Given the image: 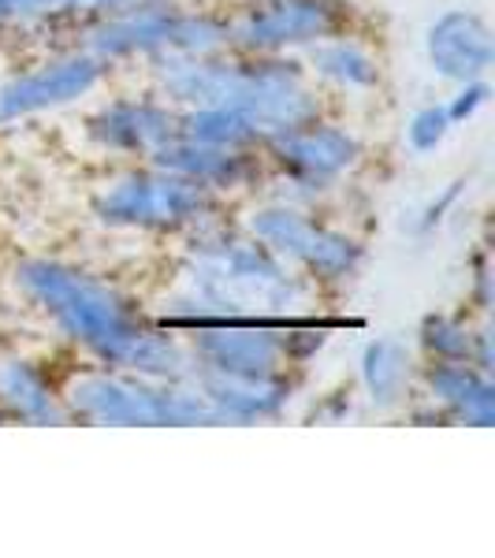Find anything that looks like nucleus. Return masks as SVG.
<instances>
[{"mask_svg":"<svg viewBox=\"0 0 495 558\" xmlns=\"http://www.w3.org/2000/svg\"><path fill=\"white\" fill-rule=\"evenodd\" d=\"M12 279L31 310H38L57 336L83 350L94 365L123 368L149 380H191L194 357L186 339L157 328L131 302V294L89 268L60 257H23Z\"/></svg>","mask_w":495,"mask_h":558,"instance_id":"1","label":"nucleus"},{"mask_svg":"<svg viewBox=\"0 0 495 558\" xmlns=\"http://www.w3.org/2000/svg\"><path fill=\"white\" fill-rule=\"evenodd\" d=\"M321 291L228 216L186 231L179 294L149 317L157 328L186 336L209 320H302L317 313Z\"/></svg>","mask_w":495,"mask_h":558,"instance_id":"2","label":"nucleus"},{"mask_svg":"<svg viewBox=\"0 0 495 558\" xmlns=\"http://www.w3.org/2000/svg\"><path fill=\"white\" fill-rule=\"evenodd\" d=\"M153 94L179 108L228 105L246 116L261 138L305 128L321 120L324 101L294 52L283 57H250V52H209V57H153Z\"/></svg>","mask_w":495,"mask_h":558,"instance_id":"3","label":"nucleus"},{"mask_svg":"<svg viewBox=\"0 0 495 558\" xmlns=\"http://www.w3.org/2000/svg\"><path fill=\"white\" fill-rule=\"evenodd\" d=\"M71 421L83 425H116V428H191L220 425L202 391L183 380H149L123 368L89 365L68 376L60 387Z\"/></svg>","mask_w":495,"mask_h":558,"instance_id":"4","label":"nucleus"},{"mask_svg":"<svg viewBox=\"0 0 495 558\" xmlns=\"http://www.w3.org/2000/svg\"><path fill=\"white\" fill-rule=\"evenodd\" d=\"M216 216H228V197L165 172L149 160L142 168H128L108 179L94 197V220L112 231L186 235Z\"/></svg>","mask_w":495,"mask_h":558,"instance_id":"5","label":"nucleus"},{"mask_svg":"<svg viewBox=\"0 0 495 558\" xmlns=\"http://www.w3.org/2000/svg\"><path fill=\"white\" fill-rule=\"evenodd\" d=\"M83 49L101 57L105 64L120 60H153V57H209L231 49L228 15L183 8L176 0H153L120 15L89 23L83 31Z\"/></svg>","mask_w":495,"mask_h":558,"instance_id":"6","label":"nucleus"},{"mask_svg":"<svg viewBox=\"0 0 495 558\" xmlns=\"http://www.w3.org/2000/svg\"><path fill=\"white\" fill-rule=\"evenodd\" d=\"M242 231L302 272L317 291L350 283L365 265V242L343 228L324 223L313 209L291 202H261L242 216Z\"/></svg>","mask_w":495,"mask_h":558,"instance_id":"7","label":"nucleus"},{"mask_svg":"<svg viewBox=\"0 0 495 558\" xmlns=\"http://www.w3.org/2000/svg\"><path fill=\"white\" fill-rule=\"evenodd\" d=\"M261 157L291 186V194L280 197V202L310 209L313 202H321L324 194H331L343 179L362 168L365 146L350 128L321 116V120L305 123V128L265 138L261 142Z\"/></svg>","mask_w":495,"mask_h":558,"instance_id":"8","label":"nucleus"},{"mask_svg":"<svg viewBox=\"0 0 495 558\" xmlns=\"http://www.w3.org/2000/svg\"><path fill=\"white\" fill-rule=\"evenodd\" d=\"M350 23V0H246L239 12L228 15V38L236 52L283 57L347 34Z\"/></svg>","mask_w":495,"mask_h":558,"instance_id":"9","label":"nucleus"},{"mask_svg":"<svg viewBox=\"0 0 495 558\" xmlns=\"http://www.w3.org/2000/svg\"><path fill=\"white\" fill-rule=\"evenodd\" d=\"M108 71H112V64H105L89 49H71L64 57H52L34 71L8 78V83H0V128L26 120V116L83 101L105 83Z\"/></svg>","mask_w":495,"mask_h":558,"instance_id":"10","label":"nucleus"},{"mask_svg":"<svg viewBox=\"0 0 495 558\" xmlns=\"http://www.w3.org/2000/svg\"><path fill=\"white\" fill-rule=\"evenodd\" d=\"M86 138L101 153L149 160L179 131V112L157 94L112 97L86 116Z\"/></svg>","mask_w":495,"mask_h":558,"instance_id":"11","label":"nucleus"},{"mask_svg":"<svg viewBox=\"0 0 495 558\" xmlns=\"http://www.w3.org/2000/svg\"><path fill=\"white\" fill-rule=\"evenodd\" d=\"M149 165L191 179V183L205 186V191L220 197L254 191L261 179H265V157H261V149H216L205 146V142L183 138V134H172L165 146L153 153Z\"/></svg>","mask_w":495,"mask_h":558,"instance_id":"12","label":"nucleus"},{"mask_svg":"<svg viewBox=\"0 0 495 558\" xmlns=\"http://www.w3.org/2000/svg\"><path fill=\"white\" fill-rule=\"evenodd\" d=\"M425 60L432 75L444 83L488 78L495 60L492 26L473 8H447L425 26Z\"/></svg>","mask_w":495,"mask_h":558,"instance_id":"13","label":"nucleus"},{"mask_svg":"<svg viewBox=\"0 0 495 558\" xmlns=\"http://www.w3.org/2000/svg\"><path fill=\"white\" fill-rule=\"evenodd\" d=\"M302 373H280V376H220L194 368L191 384L202 391L220 425H257V421H276L291 407L299 391Z\"/></svg>","mask_w":495,"mask_h":558,"instance_id":"14","label":"nucleus"},{"mask_svg":"<svg viewBox=\"0 0 495 558\" xmlns=\"http://www.w3.org/2000/svg\"><path fill=\"white\" fill-rule=\"evenodd\" d=\"M421 391L432 407L447 413L451 425L492 428L495 425V384L470 362H425L418 368Z\"/></svg>","mask_w":495,"mask_h":558,"instance_id":"15","label":"nucleus"},{"mask_svg":"<svg viewBox=\"0 0 495 558\" xmlns=\"http://www.w3.org/2000/svg\"><path fill=\"white\" fill-rule=\"evenodd\" d=\"M0 407L8 421H23V425H68L71 421L60 384L34 357L0 362Z\"/></svg>","mask_w":495,"mask_h":558,"instance_id":"16","label":"nucleus"},{"mask_svg":"<svg viewBox=\"0 0 495 558\" xmlns=\"http://www.w3.org/2000/svg\"><path fill=\"white\" fill-rule=\"evenodd\" d=\"M305 71L310 78L343 89V94H373L384 83V64L369 45H362L354 34H336L305 49Z\"/></svg>","mask_w":495,"mask_h":558,"instance_id":"17","label":"nucleus"},{"mask_svg":"<svg viewBox=\"0 0 495 558\" xmlns=\"http://www.w3.org/2000/svg\"><path fill=\"white\" fill-rule=\"evenodd\" d=\"M413 376H418V365H413V354L402 339L395 336H376L362 347V357H358V380H362L365 399L373 402L376 410H399L407 407Z\"/></svg>","mask_w":495,"mask_h":558,"instance_id":"18","label":"nucleus"},{"mask_svg":"<svg viewBox=\"0 0 495 558\" xmlns=\"http://www.w3.org/2000/svg\"><path fill=\"white\" fill-rule=\"evenodd\" d=\"M183 138L205 142L216 149H261V131L242 112L228 105H197L179 108V131Z\"/></svg>","mask_w":495,"mask_h":558,"instance_id":"19","label":"nucleus"},{"mask_svg":"<svg viewBox=\"0 0 495 558\" xmlns=\"http://www.w3.org/2000/svg\"><path fill=\"white\" fill-rule=\"evenodd\" d=\"M473 324L451 313H425L418 324V350L425 362H470Z\"/></svg>","mask_w":495,"mask_h":558,"instance_id":"20","label":"nucleus"},{"mask_svg":"<svg viewBox=\"0 0 495 558\" xmlns=\"http://www.w3.org/2000/svg\"><path fill=\"white\" fill-rule=\"evenodd\" d=\"M451 131L455 128H451V120H447L444 105H421L407 123V146L418 153V157H428V153H436L444 146Z\"/></svg>","mask_w":495,"mask_h":558,"instance_id":"21","label":"nucleus"},{"mask_svg":"<svg viewBox=\"0 0 495 558\" xmlns=\"http://www.w3.org/2000/svg\"><path fill=\"white\" fill-rule=\"evenodd\" d=\"M488 101H492L488 78H470V83H458L455 97L444 105L447 108V120H451V128H458V123H470Z\"/></svg>","mask_w":495,"mask_h":558,"instance_id":"22","label":"nucleus"},{"mask_svg":"<svg viewBox=\"0 0 495 558\" xmlns=\"http://www.w3.org/2000/svg\"><path fill=\"white\" fill-rule=\"evenodd\" d=\"M466 186H470L466 179H451V183H447L444 191H439V194L425 205V209L418 213V220H413V231H418V235H432L436 228H444V220L451 216V209L458 205V197L466 194Z\"/></svg>","mask_w":495,"mask_h":558,"instance_id":"23","label":"nucleus"},{"mask_svg":"<svg viewBox=\"0 0 495 558\" xmlns=\"http://www.w3.org/2000/svg\"><path fill=\"white\" fill-rule=\"evenodd\" d=\"M470 302L481 317L492 313V265H488V250H473L470 257Z\"/></svg>","mask_w":495,"mask_h":558,"instance_id":"24","label":"nucleus"},{"mask_svg":"<svg viewBox=\"0 0 495 558\" xmlns=\"http://www.w3.org/2000/svg\"><path fill=\"white\" fill-rule=\"evenodd\" d=\"M470 365H476L481 373H492L495 368V354H492V328L488 320L476 324L473 336H470Z\"/></svg>","mask_w":495,"mask_h":558,"instance_id":"25","label":"nucleus"},{"mask_svg":"<svg viewBox=\"0 0 495 558\" xmlns=\"http://www.w3.org/2000/svg\"><path fill=\"white\" fill-rule=\"evenodd\" d=\"M350 413H354V399H350V387H339V391H331L328 399L321 402L317 421H328V425H339V421H347Z\"/></svg>","mask_w":495,"mask_h":558,"instance_id":"26","label":"nucleus"},{"mask_svg":"<svg viewBox=\"0 0 495 558\" xmlns=\"http://www.w3.org/2000/svg\"><path fill=\"white\" fill-rule=\"evenodd\" d=\"M4 421H8V413H4V407H0V425H4Z\"/></svg>","mask_w":495,"mask_h":558,"instance_id":"27","label":"nucleus"}]
</instances>
